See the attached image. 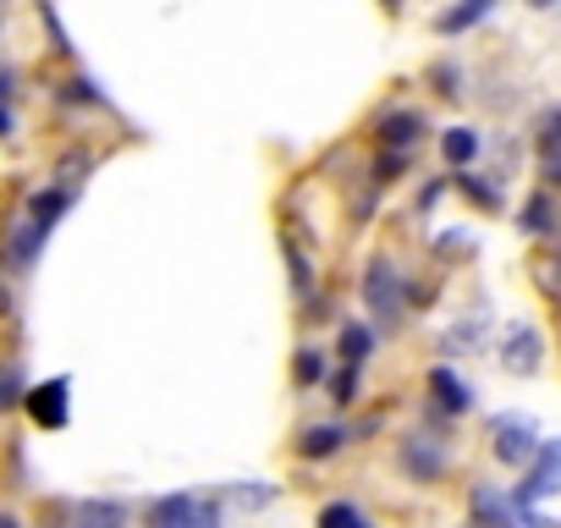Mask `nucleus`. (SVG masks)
I'll return each mask as SVG.
<instances>
[{
	"instance_id": "nucleus-17",
	"label": "nucleus",
	"mask_w": 561,
	"mask_h": 528,
	"mask_svg": "<svg viewBox=\"0 0 561 528\" xmlns=\"http://www.w3.org/2000/svg\"><path fill=\"white\" fill-rule=\"evenodd\" d=\"M314 528H375V517L358 501H331V506H320Z\"/></svg>"
},
{
	"instance_id": "nucleus-6",
	"label": "nucleus",
	"mask_w": 561,
	"mask_h": 528,
	"mask_svg": "<svg viewBox=\"0 0 561 528\" xmlns=\"http://www.w3.org/2000/svg\"><path fill=\"white\" fill-rule=\"evenodd\" d=\"M534 468H528V479L512 490L523 506H534V501H545V495H556L561 490V440H539V451L528 457Z\"/></svg>"
},
{
	"instance_id": "nucleus-30",
	"label": "nucleus",
	"mask_w": 561,
	"mask_h": 528,
	"mask_svg": "<svg viewBox=\"0 0 561 528\" xmlns=\"http://www.w3.org/2000/svg\"><path fill=\"white\" fill-rule=\"evenodd\" d=\"M380 7H386V12H402V7H408V0H380Z\"/></svg>"
},
{
	"instance_id": "nucleus-3",
	"label": "nucleus",
	"mask_w": 561,
	"mask_h": 528,
	"mask_svg": "<svg viewBox=\"0 0 561 528\" xmlns=\"http://www.w3.org/2000/svg\"><path fill=\"white\" fill-rule=\"evenodd\" d=\"M220 523H226L220 501L198 495V490H176L149 506V528H220Z\"/></svg>"
},
{
	"instance_id": "nucleus-12",
	"label": "nucleus",
	"mask_w": 561,
	"mask_h": 528,
	"mask_svg": "<svg viewBox=\"0 0 561 528\" xmlns=\"http://www.w3.org/2000/svg\"><path fill=\"white\" fill-rule=\"evenodd\" d=\"M347 440H353V429H347V424H309V429L298 435V457L325 462V457H336Z\"/></svg>"
},
{
	"instance_id": "nucleus-23",
	"label": "nucleus",
	"mask_w": 561,
	"mask_h": 528,
	"mask_svg": "<svg viewBox=\"0 0 561 528\" xmlns=\"http://www.w3.org/2000/svg\"><path fill=\"white\" fill-rule=\"evenodd\" d=\"M331 402H336V408H353V402H358V364H347V369L331 380Z\"/></svg>"
},
{
	"instance_id": "nucleus-15",
	"label": "nucleus",
	"mask_w": 561,
	"mask_h": 528,
	"mask_svg": "<svg viewBox=\"0 0 561 528\" xmlns=\"http://www.w3.org/2000/svg\"><path fill=\"white\" fill-rule=\"evenodd\" d=\"M336 353H342V364H369V353H375V325H364V320H347L342 331H336Z\"/></svg>"
},
{
	"instance_id": "nucleus-33",
	"label": "nucleus",
	"mask_w": 561,
	"mask_h": 528,
	"mask_svg": "<svg viewBox=\"0 0 561 528\" xmlns=\"http://www.w3.org/2000/svg\"><path fill=\"white\" fill-rule=\"evenodd\" d=\"M0 28H7V23H0Z\"/></svg>"
},
{
	"instance_id": "nucleus-18",
	"label": "nucleus",
	"mask_w": 561,
	"mask_h": 528,
	"mask_svg": "<svg viewBox=\"0 0 561 528\" xmlns=\"http://www.w3.org/2000/svg\"><path fill=\"white\" fill-rule=\"evenodd\" d=\"M528 237H539V231H550L556 226V204H550V193H534L528 204H523V220H517Z\"/></svg>"
},
{
	"instance_id": "nucleus-20",
	"label": "nucleus",
	"mask_w": 561,
	"mask_h": 528,
	"mask_svg": "<svg viewBox=\"0 0 561 528\" xmlns=\"http://www.w3.org/2000/svg\"><path fill=\"white\" fill-rule=\"evenodd\" d=\"M280 248H287V264H293V292L309 298V292H314V264H309V253H298V242H280Z\"/></svg>"
},
{
	"instance_id": "nucleus-9",
	"label": "nucleus",
	"mask_w": 561,
	"mask_h": 528,
	"mask_svg": "<svg viewBox=\"0 0 561 528\" xmlns=\"http://www.w3.org/2000/svg\"><path fill=\"white\" fill-rule=\"evenodd\" d=\"M539 353H545V342H539L534 325H506V336H501V364H506L512 375H539Z\"/></svg>"
},
{
	"instance_id": "nucleus-26",
	"label": "nucleus",
	"mask_w": 561,
	"mask_h": 528,
	"mask_svg": "<svg viewBox=\"0 0 561 528\" xmlns=\"http://www.w3.org/2000/svg\"><path fill=\"white\" fill-rule=\"evenodd\" d=\"M67 100H72V105H105V94H100L89 78H72V83H67Z\"/></svg>"
},
{
	"instance_id": "nucleus-32",
	"label": "nucleus",
	"mask_w": 561,
	"mask_h": 528,
	"mask_svg": "<svg viewBox=\"0 0 561 528\" xmlns=\"http://www.w3.org/2000/svg\"><path fill=\"white\" fill-rule=\"evenodd\" d=\"M0 7H7V0H0Z\"/></svg>"
},
{
	"instance_id": "nucleus-5",
	"label": "nucleus",
	"mask_w": 561,
	"mask_h": 528,
	"mask_svg": "<svg viewBox=\"0 0 561 528\" xmlns=\"http://www.w3.org/2000/svg\"><path fill=\"white\" fill-rule=\"evenodd\" d=\"M23 402H28V418H34L39 429H67V418H72V380L56 375V380H45V386H28Z\"/></svg>"
},
{
	"instance_id": "nucleus-4",
	"label": "nucleus",
	"mask_w": 561,
	"mask_h": 528,
	"mask_svg": "<svg viewBox=\"0 0 561 528\" xmlns=\"http://www.w3.org/2000/svg\"><path fill=\"white\" fill-rule=\"evenodd\" d=\"M473 528H561V523L556 517H539L517 495H501V490L479 484L473 490Z\"/></svg>"
},
{
	"instance_id": "nucleus-25",
	"label": "nucleus",
	"mask_w": 561,
	"mask_h": 528,
	"mask_svg": "<svg viewBox=\"0 0 561 528\" xmlns=\"http://www.w3.org/2000/svg\"><path fill=\"white\" fill-rule=\"evenodd\" d=\"M39 18H45V28H50V45H56L61 56H72V39H67V28H61V18H56L50 0H39Z\"/></svg>"
},
{
	"instance_id": "nucleus-31",
	"label": "nucleus",
	"mask_w": 561,
	"mask_h": 528,
	"mask_svg": "<svg viewBox=\"0 0 561 528\" xmlns=\"http://www.w3.org/2000/svg\"><path fill=\"white\" fill-rule=\"evenodd\" d=\"M528 7H539V12H545V7H556V0H528Z\"/></svg>"
},
{
	"instance_id": "nucleus-21",
	"label": "nucleus",
	"mask_w": 561,
	"mask_h": 528,
	"mask_svg": "<svg viewBox=\"0 0 561 528\" xmlns=\"http://www.w3.org/2000/svg\"><path fill=\"white\" fill-rule=\"evenodd\" d=\"M430 83H435V94H440V100H462V67L435 61V67H430Z\"/></svg>"
},
{
	"instance_id": "nucleus-28",
	"label": "nucleus",
	"mask_w": 561,
	"mask_h": 528,
	"mask_svg": "<svg viewBox=\"0 0 561 528\" xmlns=\"http://www.w3.org/2000/svg\"><path fill=\"white\" fill-rule=\"evenodd\" d=\"M440 193H446V182H430V187L419 193V209H435V198H440Z\"/></svg>"
},
{
	"instance_id": "nucleus-14",
	"label": "nucleus",
	"mask_w": 561,
	"mask_h": 528,
	"mask_svg": "<svg viewBox=\"0 0 561 528\" xmlns=\"http://www.w3.org/2000/svg\"><path fill=\"white\" fill-rule=\"evenodd\" d=\"M72 528H127V501L89 495V501H78V512H72Z\"/></svg>"
},
{
	"instance_id": "nucleus-1",
	"label": "nucleus",
	"mask_w": 561,
	"mask_h": 528,
	"mask_svg": "<svg viewBox=\"0 0 561 528\" xmlns=\"http://www.w3.org/2000/svg\"><path fill=\"white\" fill-rule=\"evenodd\" d=\"M72 209V187L67 182H50V187H39L34 198H28V209L12 220V231H7V271H34L39 264V253H45V242H50V231L61 226V215Z\"/></svg>"
},
{
	"instance_id": "nucleus-27",
	"label": "nucleus",
	"mask_w": 561,
	"mask_h": 528,
	"mask_svg": "<svg viewBox=\"0 0 561 528\" xmlns=\"http://www.w3.org/2000/svg\"><path fill=\"white\" fill-rule=\"evenodd\" d=\"M12 133H18V116H12L7 100H0V138H12Z\"/></svg>"
},
{
	"instance_id": "nucleus-19",
	"label": "nucleus",
	"mask_w": 561,
	"mask_h": 528,
	"mask_svg": "<svg viewBox=\"0 0 561 528\" xmlns=\"http://www.w3.org/2000/svg\"><path fill=\"white\" fill-rule=\"evenodd\" d=\"M293 380H298V386H320V380H325V347H298Z\"/></svg>"
},
{
	"instance_id": "nucleus-13",
	"label": "nucleus",
	"mask_w": 561,
	"mask_h": 528,
	"mask_svg": "<svg viewBox=\"0 0 561 528\" xmlns=\"http://www.w3.org/2000/svg\"><path fill=\"white\" fill-rule=\"evenodd\" d=\"M501 7V0H457V7H446L440 18H435V34H446V39H457V34H468V28H479L490 12Z\"/></svg>"
},
{
	"instance_id": "nucleus-11",
	"label": "nucleus",
	"mask_w": 561,
	"mask_h": 528,
	"mask_svg": "<svg viewBox=\"0 0 561 528\" xmlns=\"http://www.w3.org/2000/svg\"><path fill=\"white\" fill-rule=\"evenodd\" d=\"M430 391H435V408H440V413H468V408H473V386H468L457 369H446V364L430 369Z\"/></svg>"
},
{
	"instance_id": "nucleus-8",
	"label": "nucleus",
	"mask_w": 561,
	"mask_h": 528,
	"mask_svg": "<svg viewBox=\"0 0 561 528\" xmlns=\"http://www.w3.org/2000/svg\"><path fill=\"white\" fill-rule=\"evenodd\" d=\"M397 462H402V473H408L413 484H435V479L446 473V451H440L430 435H408L402 451H397Z\"/></svg>"
},
{
	"instance_id": "nucleus-10",
	"label": "nucleus",
	"mask_w": 561,
	"mask_h": 528,
	"mask_svg": "<svg viewBox=\"0 0 561 528\" xmlns=\"http://www.w3.org/2000/svg\"><path fill=\"white\" fill-rule=\"evenodd\" d=\"M424 133H430V122H424L419 111H386V116H380V144H386V149H402V154H408V149H419Z\"/></svg>"
},
{
	"instance_id": "nucleus-7",
	"label": "nucleus",
	"mask_w": 561,
	"mask_h": 528,
	"mask_svg": "<svg viewBox=\"0 0 561 528\" xmlns=\"http://www.w3.org/2000/svg\"><path fill=\"white\" fill-rule=\"evenodd\" d=\"M534 451H539V429H534L528 418H517V413L495 418V457H501L506 468H523Z\"/></svg>"
},
{
	"instance_id": "nucleus-22",
	"label": "nucleus",
	"mask_w": 561,
	"mask_h": 528,
	"mask_svg": "<svg viewBox=\"0 0 561 528\" xmlns=\"http://www.w3.org/2000/svg\"><path fill=\"white\" fill-rule=\"evenodd\" d=\"M457 187H462L473 204H484V209H501V187H490V182H479V176H468V171H457Z\"/></svg>"
},
{
	"instance_id": "nucleus-16",
	"label": "nucleus",
	"mask_w": 561,
	"mask_h": 528,
	"mask_svg": "<svg viewBox=\"0 0 561 528\" xmlns=\"http://www.w3.org/2000/svg\"><path fill=\"white\" fill-rule=\"evenodd\" d=\"M479 149H484V138H479L473 127H446V133H440V154H446L451 171H462L468 160H479Z\"/></svg>"
},
{
	"instance_id": "nucleus-29",
	"label": "nucleus",
	"mask_w": 561,
	"mask_h": 528,
	"mask_svg": "<svg viewBox=\"0 0 561 528\" xmlns=\"http://www.w3.org/2000/svg\"><path fill=\"white\" fill-rule=\"evenodd\" d=\"M0 528H23V517L18 512H0Z\"/></svg>"
},
{
	"instance_id": "nucleus-24",
	"label": "nucleus",
	"mask_w": 561,
	"mask_h": 528,
	"mask_svg": "<svg viewBox=\"0 0 561 528\" xmlns=\"http://www.w3.org/2000/svg\"><path fill=\"white\" fill-rule=\"evenodd\" d=\"M23 391H28V386H23V369H18V364H12V369H0V408H18Z\"/></svg>"
},
{
	"instance_id": "nucleus-2",
	"label": "nucleus",
	"mask_w": 561,
	"mask_h": 528,
	"mask_svg": "<svg viewBox=\"0 0 561 528\" xmlns=\"http://www.w3.org/2000/svg\"><path fill=\"white\" fill-rule=\"evenodd\" d=\"M364 309L375 314V325L380 331H391V325H402V314H408V282H402V264L397 259H369V271H364Z\"/></svg>"
}]
</instances>
